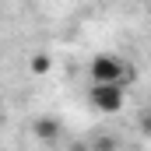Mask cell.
<instances>
[{
    "mask_svg": "<svg viewBox=\"0 0 151 151\" xmlns=\"http://www.w3.org/2000/svg\"><path fill=\"white\" fill-rule=\"evenodd\" d=\"M88 77H91V84H116V88H130L134 84V63L127 60V56H119V53H95L91 56V63H88Z\"/></svg>",
    "mask_w": 151,
    "mask_h": 151,
    "instance_id": "obj_1",
    "label": "cell"
},
{
    "mask_svg": "<svg viewBox=\"0 0 151 151\" xmlns=\"http://www.w3.org/2000/svg\"><path fill=\"white\" fill-rule=\"evenodd\" d=\"M88 102L95 113H106L113 116L127 106V88H116V84H91L88 88Z\"/></svg>",
    "mask_w": 151,
    "mask_h": 151,
    "instance_id": "obj_2",
    "label": "cell"
},
{
    "mask_svg": "<svg viewBox=\"0 0 151 151\" xmlns=\"http://www.w3.org/2000/svg\"><path fill=\"white\" fill-rule=\"evenodd\" d=\"M32 134H35L42 144H56V141L63 137V127H60L56 116H39L35 123H32Z\"/></svg>",
    "mask_w": 151,
    "mask_h": 151,
    "instance_id": "obj_3",
    "label": "cell"
},
{
    "mask_svg": "<svg viewBox=\"0 0 151 151\" xmlns=\"http://www.w3.org/2000/svg\"><path fill=\"white\" fill-rule=\"evenodd\" d=\"M49 70H53V56H49V53H42V49H39V53H32V56H28V74L46 77Z\"/></svg>",
    "mask_w": 151,
    "mask_h": 151,
    "instance_id": "obj_4",
    "label": "cell"
},
{
    "mask_svg": "<svg viewBox=\"0 0 151 151\" xmlns=\"http://www.w3.org/2000/svg\"><path fill=\"white\" fill-rule=\"evenodd\" d=\"M88 151H119V137H99L95 144H88Z\"/></svg>",
    "mask_w": 151,
    "mask_h": 151,
    "instance_id": "obj_5",
    "label": "cell"
},
{
    "mask_svg": "<svg viewBox=\"0 0 151 151\" xmlns=\"http://www.w3.org/2000/svg\"><path fill=\"white\" fill-rule=\"evenodd\" d=\"M137 130H141L144 137H151V109H144V113L137 116Z\"/></svg>",
    "mask_w": 151,
    "mask_h": 151,
    "instance_id": "obj_6",
    "label": "cell"
},
{
    "mask_svg": "<svg viewBox=\"0 0 151 151\" xmlns=\"http://www.w3.org/2000/svg\"><path fill=\"white\" fill-rule=\"evenodd\" d=\"M0 123H4V113H0Z\"/></svg>",
    "mask_w": 151,
    "mask_h": 151,
    "instance_id": "obj_7",
    "label": "cell"
}]
</instances>
